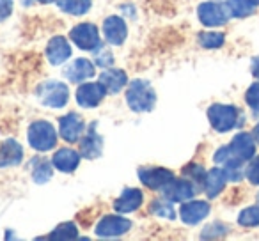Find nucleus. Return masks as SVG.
I'll return each mask as SVG.
<instances>
[{
	"mask_svg": "<svg viewBox=\"0 0 259 241\" xmlns=\"http://www.w3.org/2000/svg\"><path fill=\"white\" fill-rule=\"evenodd\" d=\"M101 146H103L101 137L94 131V124H93V126L89 128V131H87L85 138L82 140V144H80V153H82V156H85V158L94 160L101 155Z\"/></svg>",
	"mask_w": 259,
	"mask_h": 241,
	"instance_id": "obj_22",
	"label": "nucleus"
},
{
	"mask_svg": "<svg viewBox=\"0 0 259 241\" xmlns=\"http://www.w3.org/2000/svg\"><path fill=\"white\" fill-rule=\"evenodd\" d=\"M151 213L156 215L158 218H167V220H174V208L169 202H162V201H155L151 204Z\"/></svg>",
	"mask_w": 259,
	"mask_h": 241,
	"instance_id": "obj_28",
	"label": "nucleus"
},
{
	"mask_svg": "<svg viewBox=\"0 0 259 241\" xmlns=\"http://www.w3.org/2000/svg\"><path fill=\"white\" fill-rule=\"evenodd\" d=\"M23 158V149L16 140H6L0 146V167H15L20 165Z\"/></svg>",
	"mask_w": 259,
	"mask_h": 241,
	"instance_id": "obj_18",
	"label": "nucleus"
},
{
	"mask_svg": "<svg viewBox=\"0 0 259 241\" xmlns=\"http://www.w3.org/2000/svg\"><path fill=\"white\" fill-rule=\"evenodd\" d=\"M47 57L54 66H59L68 61V59L71 57V48H69L68 41L61 36L52 37L47 46Z\"/></svg>",
	"mask_w": 259,
	"mask_h": 241,
	"instance_id": "obj_16",
	"label": "nucleus"
},
{
	"mask_svg": "<svg viewBox=\"0 0 259 241\" xmlns=\"http://www.w3.org/2000/svg\"><path fill=\"white\" fill-rule=\"evenodd\" d=\"M255 155V142L254 137L248 133H238L233 138L229 146H224L215 153V162L222 167L231 163H243L247 160H252Z\"/></svg>",
	"mask_w": 259,
	"mask_h": 241,
	"instance_id": "obj_1",
	"label": "nucleus"
},
{
	"mask_svg": "<svg viewBox=\"0 0 259 241\" xmlns=\"http://www.w3.org/2000/svg\"><path fill=\"white\" fill-rule=\"evenodd\" d=\"M252 73H254V76L259 80V57L254 59V62H252Z\"/></svg>",
	"mask_w": 259,
	"mask_h": 241,
	"instance_id": "obj_34",
	"label": "nucleus"
},
{
	"mask_svg": "<svg viewBox=\"0 0 259 241\" xmlns=\"http://www.w3.org/2000/svg\"><path fill=\"white\" fill-rule=\"evenodd\" d=\"M227 9L233 16L236 18H245V16H250L255 9V4L252 0H227Z\"/></svg>",
	"mask_w": 259,
	"mask_h": 241,
	"instance_id": "obj_24",
	"label": "nucleus"
},
{
	"mask_svg": "<svg viewBox=\"0 0 259 241\" xmlns=\"http://www.w3.org/2000/svg\"><path fill=\"white\" fill-rule=\"evenodd\" d=\"M132 229V222L122 216H105L96 225V234L100 237H115L122 236Z\"/></svg>",
	"mask_w": 259,
	"mask_h": 241,
	"instance_id": "obj_10",
	"label": "nucleus"
},
{
	"mask_svg": "<svg viewBox=\"0 0 259 241\" xmlns=\"http://www.w3.org/2000/svg\"><path fill=\"white\" fill-rule=\"evenodd\" d=\"M199 20L204 23L206 27H220L229 20L231 13L227 6L219 4V2H204L199 6Z\"/></svg>",
	"mask_w": 259,
	"mask_h": 241,
	"instance_id": "obj_7",
	"label": "nucleus"
},
{
	"mask_svg": "<svg viewBox=\"0 0 259 241\" xmlns=\"http://www.w3.org/2000/svg\"><path fill=\"white\" fill-rule=\"evenodd\" d=\"M254 140L259 144V123L255 124V128H254Z\"/></svg>",
	"mask_w": 259,
	"mask_h": 241,
	"instance_id": "obj_36",
	"label": "nucleus"
},
{
	"mask_svg": "<svg viewBox=\"0 0 259 241\" xmlns=\"http://www.w3.org/2000/svg\"><path fill=\"white\" fill-rule=\"evenodd\" d=\"M50 177H52V167L48 165L47 162H39L34 167L32 179L36 181V183L43 184V183H47V181H50Z\"/></svg>",
	"mask_w": 259,
	"mask_h": 241,
	"instance_id": "obj_29",
	"label": "nucleus"
},
{
	"mask_svg": "<svg viewBox=\"0 0 259 241\" xmlns=\"http://www.w3.org/2000/svg\"><path fill=\"white\" fill-rule=\"evenodd\" d=\"M142 201H144V195H142L141 190H137V188H128V190H124L119 195V199H115L114 208L117 209L119 213H132L141 208Z\"/></svg>",
	"mask_w": 259,
	"mask_h": 241,
	"instance_id": "obj_17",
	"label": "nucleus"
},
{
	"mask_svg": "<svg viewBox=\"0 0 259 241\" xmlns=\"http://www.w3.org/2000/svg\"><path fill=\"white\" fill-rule=\"evenodd\" d=\"M39 94V100L45 107L50 108H62L69 100V90L68 85L62 82H57V80H48L37 90Z\"/></svg>",
	"mask_w": 259,
	"mask_h": 241,
	"instance_id": "obj_5",
	"label": "nucleus"
},
{
	"mask_svg": "<svg viewBox=\"0 0 259 241\" xmlns=\"http://www.w3.org/2000/svg\"><path fill=\"white\" fill-rule=\"evenodd\" d=\"M27 6L30 4V2H43V4H50V2H54V0H23Z\"/></svg>",
	"mask_w": 259,
	"mask_h": 241,
	"instance_id": "obj_35",
	"label": "nucleus"
},
{
	"mask_svg": "<svg viewBox=\"0 0 259 241\" xmlns=\"http://www.w3.org/2000/svg\"><path fill=\"white\" fill-rule=\"evenodd\" d=\"M226 181H227V176H226V172H224V169L209 170L204 176V183H202L204 184L206 195H208V197H217V195L224 190V186H226Z\"/></svg>",
	"mask_w": 259,
	"mask_h": 241,
	"instance_id": "obj_21",
	"label": "nucleus"
},
{
	"mask_svg": "<svg viewBox=\"0 0 259 241\" xmlns=\"http://www.w3.org/2000/svg\"><path fill=\"white\" fill-rule=\"evenodd\" d=\"M73 237H76V225L71 222L61 223V225L50 234V239H73Z\"/></svg>",
	"mask_w": 259,
	"mask_h": 241,
	"instance_id": "obj_27",
	"label": "nucleus"
},
{
	"mask_svg": "<svg viewBox=\"0 0 259 241\" xmlns=\"http://www.w3.org/2000/svg\"><path fill=\"white\" fill-rule=\"evenodd\" d=\"M181 220L188 225H195L201 220H204L209 215V204L204 201H194V202H187V204L181 206Z\"/></svg>",
	"mask_w": 259,
	"mask_h": 241,
	"instance_id": "obj_14",
	"label": "nucleus"
},
{
	"mask_svg": "<svg viewBox=\"0 0 259 241\" xmlns=\"http://www.w3.org/2000/svg\"><path fill=\"white\" fill-rule=\"evenodd\" d=\"M240 225L243 227H255L259 225V206H250V208L243 209L238 218Z\"/></svg>",
	"mask_w": 259,
	"mask_h": 241,
	"instance_id": "obj_26",
	"label": "nucleus"
},
{
	"mask_svg": "<svg viewBox=\"0 0 259 241\" xmlns=\"http://www.w3.org/2000/svg\"><path fill=\"white\" fill-rule=\"evenodd\" d=\"M64 75L68 76L69 82H85V80L94 76V64L91 61H87V59H76L75 62H71L64 69Z\"/></svg>",
	"mask_w": 259,
	"mask_h": 241,
	"instance_id": "obj_15",
	"label": "nucleus"
},
{
	"mask_svg": "<svg viewBox=\"0 0 259 241\" xmlns=\"http://www.w3.org/2000/svg\"><path fill=\"white\" fill-rule=\"evenodd\" d=\"M139 176H141L142 184L151 188V190H162L170 179H174L170 170L156 169V167H153V169H142L141 172H139Z\"/></svg>",
	"mask_w": 259,
	"mask_h": 241,
	"instance_id": "obj_13",
	"label": "nucleus"
},
{
	"mask_svg": "<svg viewBox=\"0 0 259 241\" xmlns=\"http://www.w3.org/2000/svg\"><path fill=\"white\" fill-rule=\"evenodd\" d=\"M100 82L107 89V92L117 94L128 83V78H126V73L121 71V69H108V71L101 73Z\"/></svg>",
	"mask_w": 259,
	"mask_h": 241,
	"instance_id": "obj_20",
	"label": "nucleus"
},
{
	"mask_svg": "<svg viewBox=\"0 0 259 241\" xmlns=\"http://www.w3.org/2000/svg\"><path fill=\"white\" fill-rule=\"evenodd\" d=\"M226 41L224 34L220 32H201L199 36V43H201L202 48H208V50H215V48H220Z\"/></svg>",
	"mask_w": 259,
	"mask_h": 241,
	"instance_id": "obj_25",
	"label": "nucleus"
},
{
	"mask_svg": "<svg viewBox=\"0 0 259 241\" xmlns=\"http://www.w3.org/2000/svg\"><path fill=\"white\" fill-rule=\"evenodd\" d=\"M69 36L80 50L93 52L100 48V32L93 23H80V25L73 27Z\"/></svg>",
	"mask_w": 259,
	"mask_h": 241,
	"instance_id": "obj_6",
	"label": "nucleus"
},
{
	"mask_svg": "<svg viewBox=\"0 0 259 241\" xmlns=\"http://www.w3.org/2000/svg\"><path fill=\"white\" fill-rule=\"evenodd\" d=\"M13 13V0H0V20H6Z\"/></svg>",
	"mask_w": 259,
	"mask_h": 241,
	"instance_id": "obj_33",
	"label": "nucleus"
},
{
	"mask_svg": "<svg viewBox=\"0 0 259 241\" xmlns=\"http://www.w3.org/2000/svg\"><path fill=\"white\" fill-rule=\"evenodd\" d=\"M54 167L61 172H73L80 163V155L71 148L59 149L54 155Z\"/></svg>",
	"mask_w": 259,
	"mask_h": 241,
	"instance_id": "obj_19",
	"label": "nucleus"
},
{
	"mask_svg": "<svg viewBox=\"0 0 259 241\" xmlns=\"http://www.w3.org/2000/svg\"><path fill=\"white\" fill-rule=\"evenodd\" d=\"M195 184L188 179H170L162 188L163 197L169 202H187L195 195Z\"/></svg>",
	"mask_w": 259,
	"mask_h": 241,
	"instance_id": "obj_8",
	"label": "nucleus"
},
{
	"mask_svg": "<svg viewBox=\"0 0 259 241\" xmlns=\"http://www.w3.org/2000/svg\"><path fill=\"white\" fill-rule=\"evenodd\" d=\"M29 144L36 151H52L57 144L55 128L47 121H36L29 128Z\"/></svg>",
	"mask_w": 259,
	"mask_h": 241,
	"instance_id": "obj_3",
	"label": "nucleus"
},
{
	"mask_svg": "<svg viewBox=\"0 0 259 241\" xmlns=\"http://www.w3.org/2000/svg\"><path fill=\"white\" fill-rule=\"evenodd\" d=\"M185 174H187L188 177H192V179L195 181V183H204V170L201 169V167H197V165H190L188 169H185Z\"/></svg>",
	"mask_w": 259,
	"mask_h": 241,
	"instance_id": "obj_32",
	"label": "nucleus"
},
{
	"mask_svg": "<svg viewBox=\"0 0 259 241\" xmlns=\"http://www.w3.org/2000/svg\"><path fill=\"white\" fill-rule=\"evenodd\" d=\"M208 119L213 130L226 133L238 124V108L233 105H213L208 110Z\"/></svg>",
	"mask_w": 259,
	"mask_h": 241,
	"instance_id": "obj_4",
	"label": "nucleus"
},
{
	"mask_svg": "<svg viewBox=\"0 0 259 241\" xmlns=\"http://www.w3.org/2000/svg\"><path fill=\"white\" fill-rule=\"evenodd\" d=\"M93 0H57V6L64 13L73 16H82L91 9Z\"/></svg>",
	"mask_w": 259,
	"mask_h": 241,
	"instance_id": "obj_23",
	"label": "nucleus"
},
{
	"mask_svg": "<svg viewBox=\"0 0 259 241\" xmlns=\"http://www.w3.org/2000/svg\"><path fill=\"white\" fill-rule=\"evenodd\" d=\"M257 201H259V195H257Z\"/></svg>",
	"mask_w": 259,
	"mask_h": 241,
	"instance_id": "obj_38",
	"label": "nucleus"
},
{
	"mask_svg": "<svg viewBox=\"0 0 259 241\" xmlns=\"http://www.w3.org/2000/svg\"><path fill=\"white\" fill-rule=\"evenodd\" d=\"M103 34H105V39L110 44H114V46L122 44L126 36H128V29H126L124 20H121L119 16H110V18H107L103 23Z\"/></svg>",
	"mask_w": 259,
	"mask_h": 241,
	"instance_id": "obj_12",
	"label": "nucleus"
},
{
	"mask_svg": "<svg viewBox=\"0 0 259 241\" xmlns=\"http://www.w3.org/2000/svg\"><path fill=\"white\" fill-rule=\"evenodd\" d=\"M245 100H247V105L252 110L259 112V82L252 83V85L248 87L247 94H245Z\"/></svg>",
	"mask_w": 259,
	"mask_h": 241,
	"instance_id": "obj_30",
	"label": "nucleus"
},
{
	"mask_svg": "<svg viewBox=\"0 0 259 241\" xmlns=\"http://www.w3.org/2000/svg\"><path fill=\"white\" fill-rule=\"evenodd\" d=\"M107 89L101 85V82H89L82 83L76 90V101L83 108H94L103 101Z\"/></svg>",
	"mask_w": 259,
	"mask_h": 241,
	"instance_id": "obj_9",
	"label": "nucleus"
},
{
	"mask_svg": "<svg viewBox=\"0 0 259 241\" xmlns=\"http://www.w3.org/2000/svg\"><path fill=\"white\" fill-rule=\"evenodd\" d=\"M83 121L82 117H80L78 114H68L64 115V117L61 119V123H59V133H61V137L64 138L66 142H76L80 140V137H82L83 133Z\"/></svg>",
	"mask_w": 259,
	"mask_h": 241,
	"instance_id": "obj_11",
	"label": "nucleus"
},
{
	"mask_svg": "<svg viewBox=\"0 0 259 241\" xmlns=\"http://www.w3.org/2000/svg\"><path fill=\"white\" fill-rule=\"evenodd\" d=\"M126 101L130 108L135 112H149L156 103V94L153 87L144 80H134L130 83L128 92H126Z\"/></svg>",
	"mask_w": 259,
	"mask_h": 241,
	"instance_id": "obj_2",
	"label": "nucleus"
},
{
	"mask_svg": "<svg viewBox=\"0 0 259 241\" xmlns=\"http://www.w3.org/2000/svg\"><path fill=\"white\" fill-rule=\"evenodd\" d=\"M247 177H248V181H250L252 184L259 186V156H257V158L252 160V163L248 165V169H247Z\"/></svg>",
	"mask_w": 259,
	"mask_h": 241,
	"instance_id": "obj_31",
	"label": "nucleus"
},
{
	"mask_svg": "<svg viewBox=\"0 0 259 241\" xmlns=\"http://www.w3.org/2000/svg\"><path fill=\"white\" fill-rule=\"evenodd\" d=\"M252 2H254L255 6H259V0H252Z\"/></svg>",
	"mask_w": 259,
	"mask_h": 241,
	"instance_id": "obj_37",
	"label": "nucleus"
}]
</instances>
